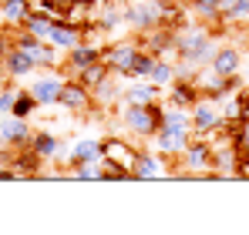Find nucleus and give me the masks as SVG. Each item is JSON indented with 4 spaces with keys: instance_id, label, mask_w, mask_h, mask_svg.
<instances>
[{
    "instance_id": "12",
    "label": "nucleus",
    "mask_w": 249,
    "mask_h": 235,
    "mask_svg": "<svg viewBox=\"0 0 249 235\" xmlns=\"http://www.w3.org/2000/svg\"><path fill=\"white\" fill-rule=\"evenodd\" d=\"M61 87H64V81L57 78V74H54V78H51V74H47V78H37L34 81V87H31V91H34V98H37V104H57V98H61Z\"/></svg>"
},
{
    "instance_id": "11",
    "label": "nucleus",
    "mask_w": 249,
    "mask_h": 235,
    "mask_svg": "<svg viewBox=\"0 0 249 235\" xmlns=\"http://www.w3.org/2000/svg\"><path fill=\"white\" fill-rule=\"evenodd\" d=\"M219 74H226V78H236L239 74V64H243V54H239V47H219L215 54H212V61H209Z\"/></svg>"
},
{
    "instance_id": "4",
    "label": "nucleus",
    "mask_w": 249,
    "mask_h": 235,
    "mask_svg": "<svg viewBox=\"0 0 249 235\" xmlns=\"http://www.w3.org/2000/svg\"><path fill=\"white\" fill-rule=\"evenodd\" d=\"M189 141H192V128H189V124H162L155 148H159L162 155H182V151L189 148Z\"/></svg>"
},
{
    "instance_id": "17",
    "label": "nucleus",
    "mask_w": 249,
    "mask_h": 235,
    "mask_svg": "<svg viewBox=\"0 0 249 235\" xmlns=\"http://www.w3.org/2000/svg\"><path fill=\"white\" fill-rule=\"evenodd\" d=\"M101 158H105L101 141H91V138L74 141V148H71V165H88V161H101Z\"/></svg>"
},
{
    "instance_id": "19",
    "label": "nucleus",
    "mask_w": 249,
    "mask_h": 235,
    "mask_svg": "<svg viewBox=\"0 0 249 235\" xmlns=\"http://www.w3.org/2000/svg\"><path fill=\"white\" fill-rule=\"evenodd\" d=\"M159 175H165V165H162V158H155V155H138L131 178H159Z\"/></svg>"
},
{
    "instance_id": "25",
    "label": "nucleus",
    "mask_w": 249,
    "mask_h": 235,
    "mask_svg": "<svg viewBox=\"0 0 249 235\" xmlns=\"http://www.w3.org/2000/svg\"><path fill=\"white\" fill-rule=\"evenodd\" d=\"M31 57H34L37 67H54V64H57V50H54V44H47V40H41V44L31 50Z\"/></svg>"
},
{
    "instance_id": "29",
    "label": "nucleus",
    "mask_w": 249,
    "mask_h": 235,
    "mask_svg": "<svg viewBox=\"0 0 249 235\" xmlns=\"http://www.w3.org/2000/svg\"><path fill=\"white\" fill-rule=\"evenodd\" d=\"M94 94H98V101H101V104L115 101V98H118V87H115V78L108 74V78H105L101 84H98V87H94Z\"/></svg>"
},
{
    "instance_id": "9",
    "label": "nucleus",
    "mask_w": 249,
    "mask_h": 235,
    "mask_svg": "<svg viewBox=\"0 0 249 235\" xmlns=\"http://www.w3.org/2000/svg\"><path fill=\"white\" fill-rule=\"evenodd\" d=\"M47 44H54V47H61V50H71L74 44H81V27H74V24H68V20H57L51 31H47Z\"/></svg>"
},
{
    "instance_id": "8",
    "label": "nucleus",
    "mask_w": 249,
    "mask_h": 235,
    "mask_svg": "<svg viewBox=\"0 0 249 235\" xmlns=\"http://www.w3.org/2000/svg\"><path fill=\"white\" fill-rule=\"evenodd\" d=\"M101 151H105V158H111L115 165H122L128 171H135V161L142 155V151H135L131 141H124V138H105V141H101Z\"/></svg>"
},
{
    "instance_id": "13",
    "label": "nucleus",
    "mask_w": 249,
    "mask_h": 235,
    "mask_svg": "<svg viewBox=\"0 0 249 235\" xmlns=\"http://www.w3.org/2000/svg\"><path fill=\"white\" fill-rule=\"evenodd\" d=\"M101 50H105V47H94V44H88V40H81V44H74V47L68 50V64H71L74 71H84L88 64L101 61Z\"/></svg>"
},
{
    "instance_id": "22",
    "label": "nucleus",
    "mask_w": 249,
    "mask_h": 235,
    "mask_svg": "<svg viewBox=\"0 0 249 235\" xmlns=\"http://www.w3.org/2000/svg\"><path fill=\"white\" fill-rule=\"evenodd\" d=\"M249 17V0H219V20L229 24V20H243Z\"/></svg>"
},
{
    "instance_id": "32",
    "label": "nucleus",
    "mask_w": 249,
    "mask_h": 235,
    "mask_svg": "<svg viewBox=\"0 0 249 235\" xmlns=\"http://www.w3.org/2000/svg\"><path fill=\"white\" fill-rule=\"evenodd\" d=\"M196 10L206 17V20H219V0H196ZM222 24V20H219Z\"/></svg>"
},
{
    "instance_id": "16",
    "label": "nucleus",
    "mask_w": 249,
    "mask_h": 235,
    "mask_svg": "<svg viewBox=\"0 0 249 235\" xmlns=\"http://www.w3.org/2000/svg\"><path fill=\"white\" fill-rule=\"evenodd\" d=\"M124 104H159V84H152V81L131 84L124 91Z\"/></svg>"
},
{
    "instance_id": "24",
    "label": "nucleus",
    "mask_w": 249,
    "mask_h": 235,
    "mask_svg": "<svg viewBox=\"0 0 249 235\" xmlns=\"http://www.w3.org/2000/svg\"><path fill=\"white\" fill-rule=\"evenodd\" d=\"M175 78V67L168 64V61H162V57H155V64H152V71H148V78L145 81H152V84H168V81Z\"/></svg>"
},
{
    "instance_id": "23",
    "label": "nucleus",
    "mask_w": 249,
    "mask_h": 235,
    "mask_svg": "<svg viewBox=\"0 0 249 235\" xmlns=\"http://www.w3.org/2000/svg\"><path fill=\"white\" fill-rule=\"evenodd\" d=\"M37 108H41V104H37L34 91L27 87V91H17V101H14V111H10V115H14V118H31Z\"/></svg>"
},
{
    "instance_id": "3",
    "label": "nucleus",
    "mask_w": 249,
    "mask_h": 235,
    "mask_svg": "<svg viewBox=\"0 0 249 235\" xmlns=\"http://www.w3.org/2000/svg\"><path fill=\"white\" fill-rule=\"evenodd\" d=\"M222 111L212 104V101H199V104H192V131H196V138H212L219 128H222Z\"/></svg>"
},
{
    "instance_id": "1",
    "label": "nucleus",
    "mask_w": 249,
    "mask_h": 235,
    "mask_svg": "<svg viewBox=\"0 0 249 235\" xmlns=\"http://www.w3.org/2000/svg\"><path fill=\"white\" fill-rule=\"evenodd\" d=\"M175 54L182 57V64H206L212 61V34L206 27H185V31H175Z\"/></svg>"
},
{
    "instance_id": "28",
    "label": "nucleus",
    "mask_w": 249,
    "mask_h": 235,
    "mask_svg": "<svg viewBox=\"0 0 249 235\" xmlns=\"http://www.w3.org/2000/svg\"><path fill=\"white\" fill-rule=\"evenodd\" d=\"M152 64H155V54H148V50H138L135 64H131V78H148Z\"/></svg>"
},
{
    "instance_id": "21",
    "label": "nucleus",
    "mask_w": 249,
    "mask_h": 235,
    "mask_svg": "<svg viewBox=\"0 0 249 235\" xmlns=\"http://www.w3.org/2000/svg\"><path fill=\"white\" fill-rule=\"evenodd\" d=\"M108 74H111V67H108L105 61H94V64H88L84 71H78V81H81L84 87H91V91H94V87L108 78Z\"/></svg>"
},
{
    "instance_id": "18",
    "label": "nucleus",
    "mask_w": 249,
    "mask_h": 235,
    "mask_svg": "<svg viewBox=\"0 0 249 235\" xmlns=\"http://www.w3.org/2000/svg\"><path fill=\"white\" fill-rule=\"evenodd\" d=\"M31 148L44 158V161H51V158L61 155V141L51 134V131H34V138H31Z\"/></svg>"
},
{
    "instance_id": "15",
    "label": "nucleus",
    "mask_w": 249,
    "mask_h": 235,
    "mask_svg": "<svg viewBox=\"0 0 249 235\" xmlns=\"http://www.w3.org/2000/svg\"><path fill=\"white\" fill-rule=\"evenodd\" d=\"M7 138H10V148H24V145H31V138H34V128L27 124V118L7 115Z\"/></svg>"
},
{
    "instance_id": "7",
    "label": "nucleus",
    "mask_w": 249,
    "mask_h": 235,
    "mask_svg": "<svg viewBox=\"0 0 249 235\" xmlns=\"http://www.w3.org/2000/svg\"><path fill=\"white\" fill-rule=\"evenodd\" d=\"M41 165H44V158L37 155L31 145H24V148H17V151L10 155L14 178H34V175H41Z\"/></svg>"
},
{
    "instance_id": "33",
    "label": "nucleus",
    "mask_w": 249,
    "mask_h": 235,
    "mask_svg": "<svg viewBox=\"0 0 249 235\" xmlns=\"http://www.w3.org/2000/svg\"><path fill=\"white\" fill-rule=\"evenodd\" d=\"M236 148L249 155V118H243V124H239V131H236Z\"/></svg>"
},
{
    "instance_id": "5",
    "label": "nucleus",
    "mask_w": 249,
    "mask_h": 235,
    "mask_svg": "<svg viewBox=\"0 0 249 235\" xmlns=\"http://www.w3.org/2000/svg\"><path fill=\"white\" fill-rule=\"evenodd\" d=\"M138 44H131V40H124V44H115V47H105L101 50V61L115 71V74H122V78H131V64H135V57H138Z\"/></svg>"
},
{
    "instance_id": "27",
    "label": "nucleus",
    "mask_w": 249,
    "mask_h": 235,
    "mask_svg": "<svg viewBox=\"0 0 249 235\" xmlns=\"http://www.w3.org/2000/svg\"><path fill=\"white\" fill-rule=\"evenodd\" d=\"M71 178L78 182H101V161H88V165H74Z\"/></svg>"
},
{
    "instance_id": "10",
    "label": "nucleus",
    "mask_w": 249,
    "mask_h": 235,
    "mask_svg": "<svg viewBox=\"0 0 249 235\" xmlns=\"http://www.w3.org/2000/svg\"><path fill=\"white\" fill-rule=\"evenodd\" d=\"M3 67H7V74H10V81L17 78H27L37 64H34V57L27 54V50H20V47H10L7 50V57H3Z\"/></svg>"
},
{
    "instance_id": "6",
    "label": "nucleus",
    "mask_w": 249,
    "mask_h": 235,
    "mask_svg": "<svg viewBox=\"0 0 249 235\" xmlns=\"http://www.w3.org/2000/svg\"><path fill=\"white\" fill-rule=\"evenodd\" d=\"M57 104H61L64 111H74V115H84V111H91V104H94V98H91V87H84L81 81H64Z\"/></svg>"
},
{
    "instance_id": "26",
    "label": "nucleus",
    "mask_w": 249,
    "mask_h": 235,
    "mask_svg": "<svg viewBox=\"0 0 249 235\" xmlns=\"http://www.w3.org/2000/svg\"><path fill=\"white\" fill-rule=\"evenodd\" d=\"M128 178H131L128 168L115 165L111 158H101V182H128Z\"/></svg>"
},
{
    "instance_id": "20",
    "label": "nucleus",
    "mask_w": 249,
    "mask_h": 235,
    "mask_svg": "<svg viewBox=\"0 0 249 235\" xmlns=\"http://www.w3.org/2000/svg\"><path fill=\"white\" fill-rule=\"evenodd\" d=\"M54 24H57V20H54L51 14H44V10H31V17L24 20V31H31L34 37L44 40V37H47V31H51Z\"/></svg>"
},
{
    "instance_id": "34",
    "label": "nucleus",
    "mask_w": 249,
    "mask_h": 235,
    "mask_svg": "<svg viewBox=\"0 0 249 235\" xmlns=\"http://www.w3.org/2000/svg\"><path fill=\"white\" fill-rule=\"evenodd\" d=\"M10 47H14V37L0 27V57H7V50H10Z\"/></svg>"
},
{
    "instance_id": "30",
    "label": "nucleus",
    "mask_w": 249,
    "mask_h": 235,
    "mask_svg": "<svg viewBox=\"0 0 249 235\" xmlns=\"http://www.w3.org/2000/svg\"><path fill=\"white\" fill-rule=\"evenodd\" d=\"M17 91H20V87L7 81V87L0 91V115H10V111H14V101H17Z\"/></svg>"
},
{
    "instance_id": "31",
    "label": "nucleus",
    "mask_w": 249,
    "mask_h": 235,
    "mask_svg": "<svg viewBox=\"0 0 249 235\" xmlns=\"http://www.w3.org/2000/svg\"><path fill=\"white\" fill-rule=\"evenodd\" d=\"M122 20H124V10H115V7H108V10L101 14V20H98V24H101L105 31H115Z\"/></svg>"
},
{
    "instance_id": "35",
    "label": "nucleus",
    "mask_w": 249,
    "mask_h": 235,
    "mask_svg": "<svg viewBox=\"0 0 249 235\" xmlns=\"http://www.w3.org/2000/svg\"><path fill=\"white\" fill-rule=\"evenodd\" d=\"M7 81H10V74H7V67H3V64H0V91H3V87H7Z\"/></svg>"
},
{
    "instance_id": "14",
    "label": "nucleus",
    "mask_w": 249,
    "mask_h": 235,
    "mask_svg": "<svg viewBox=\"0 0 249 235\" xmlns=\"http://www.w3.org/2000/svg\"><path fill=\"white\" fill-rule=\"evenodd\" d=\"M31 0H0V17L10 24V27H24V20L31 17Z\"/></svg>"
},
{
    "instance_id": "2",
    "label": "nucleus",
    "mask_w": 249,
    "mask_h": 235,
    "mask_svg": "<svg viewBox=\"0 0 249 235\" xmlns=\"http://www.w3.org/2000/svg\"><path fill=\"white\" fill-rule=\"evenodd\" d=\"M162 111H165L162 104H124V124H128V131L152 138L162 128Z\"/></svg>"
}]
</instances>
